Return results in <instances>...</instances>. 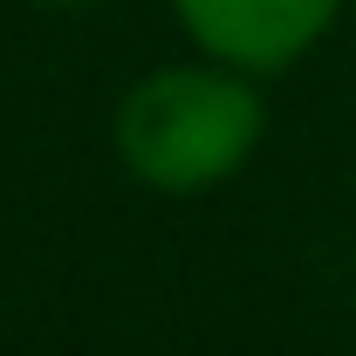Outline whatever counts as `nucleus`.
Here are the masks:
<instances>
[{
	"label": "nucleus",
	"instance_id": "1",
	"mask_svg": "<svg viewBox=\"0 0 356 356\" xmlns=\"http://www.w3.org/2000/svg\"><path fill=\"white\" fill-rule=\"evenodd\" d=\"M267 137V96L254 76L213 55H185L117 96V165L158 199H206L254 165Z\"/></svg>",
	"mask_w": 356,
	"mask_h": 356
},
{
	"label": "nucleus",
	"instance_id": "2",
	"mask_svg": "<svg viewBox=\"0 0 356 356\" xmlns=\"http://www.w3.org/2000/svg\"><path fill=\"white\" fill-rule=\"evenodd\" d=\"M192 55H213L240 76H288L329 42L343 21V0H165Z\"/></svg>",
	"mask_w": 356,
	"mask_h": 356
},
{
	"label": "nucleus",
	"instance_id": "3",
	"mask_svg": "<svg viewBox=\"0 0 356 356\" xmlns=\"http://www.w3.org/2000/svg\"><path fill=\"white\" fill-rule=\"evenodd\" d=\"M35 7H103V0H35Z\"/></svg>",
	"mask_w": 356,
	"mask_h": 356
}]
</instances>
